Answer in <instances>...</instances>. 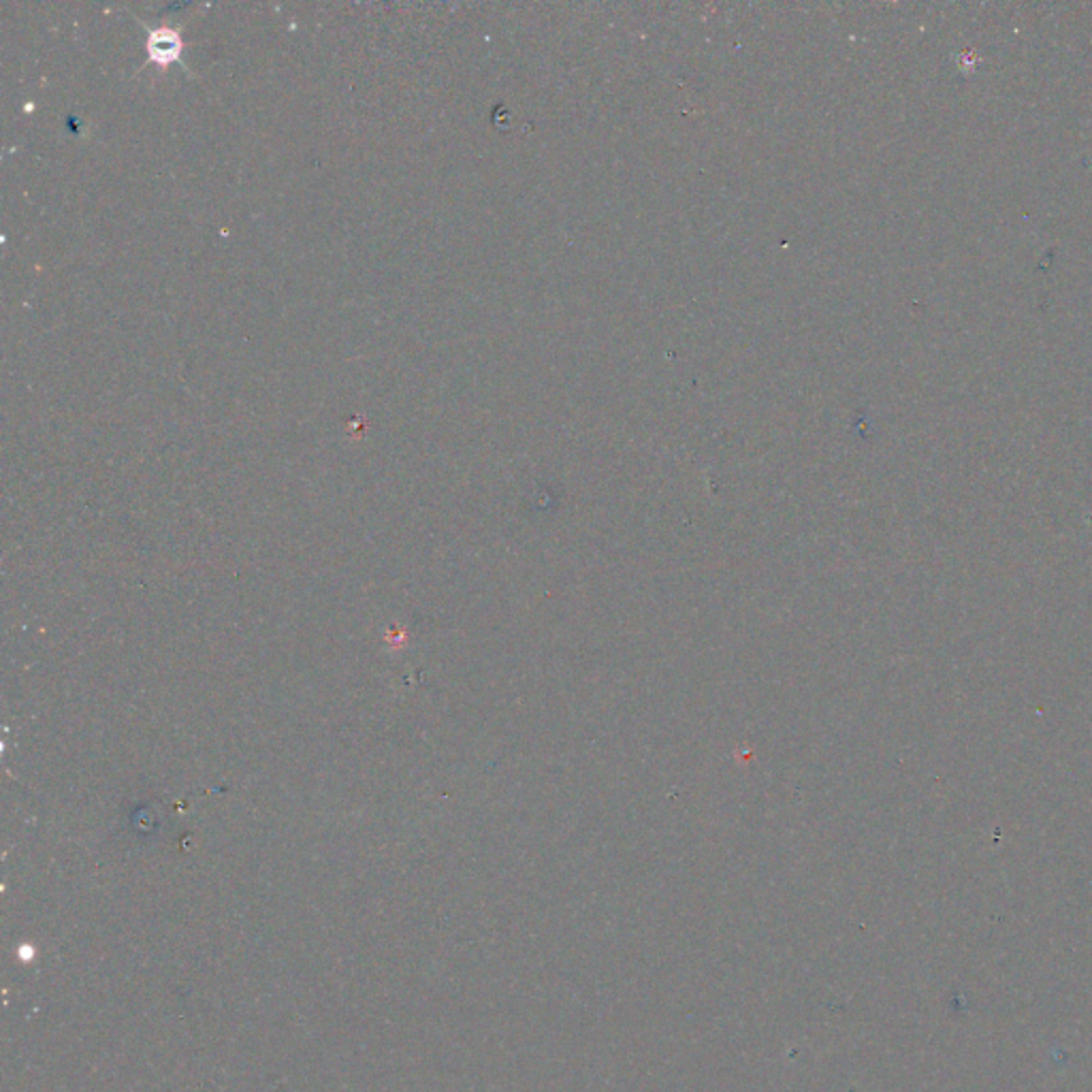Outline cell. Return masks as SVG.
I'll return each instance as SVG.
<instances>
[{"label":"cell","instance_id":"6da1fadb","mask_svg":"<svg viewBox=\"0 0 1092 1092\" xmlns=\"http://www.w3.org/2000/svg\"><path fill=\"white\" fill-rule=\"evenodd\" d=\"M148 52L154 63L162 67L175 63L181 54V39L175 30H169V28L152 30L148 39Z\"/></svg>","mask_w":1092,"mask_h":1092}]
</instances>
